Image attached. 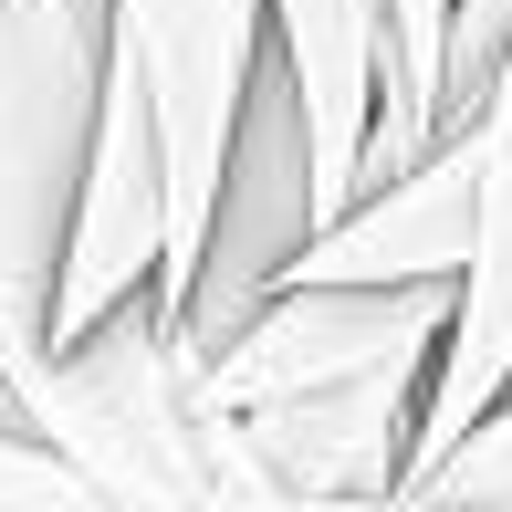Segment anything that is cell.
Instances as JSON below:
<instances>
[{"label": "cell", "mask_w": 512, "mask_h": 512, "mask_svg": "<svg viewBox=\"0 0 512 512\" xmlns=\"http://www.w3.org/2000/svg\"><path fill=\"white\" fill-rule=\"evenodd\" d=\"M32 439L84 481L95 502L136 512H209V502H262L230 408L199 387V345L168 324V293L136 283L105 314L63 324V335L0 345Z\"/></svg>", "instance_id": "cell-1"}, {"label": "cell", "mask_w": 512, "mask_h": 512, "mask_svg": "<svg viewBox=\"0 0 512 512\" xmlns=\"http://www.w3.org/2000/svg\"><path fill=\"white\" fill-rule=\"evenodd\" d=\"M105 0H0V345L53 335V262L105 95Z\"/></svg>", "instance_id": "cell-2"}, {"label": "cell", "mask_w": 512, "mask_h": 512, "mask_svg": "<svg viewBox=\"0 0 512 512\" xmlns=\"http://www.w3.org/2000/svg\"><path fill=\"white\" fill-rule=\"evenodd\" d=\"M324 199H314V147H304V105H293V74L283 53H251L241 74V115H230L220 136V168H209V209H199V251H189V283H178L168 324L199 345H230L251 324V304H262L272 283L293 272V251L314 241Z\"/></svg>", "instance_id": "cell-3"}, {"label": "cell", "mask_w": 512, "mask_h": 512, "mask_svg": "<svg viewBox=\"0 0 512 512\" xmlns=\"http://www.w3.org/2000/svg\"><path fill=\"white\" fill-rule=\"evenodd\" d=\"M115 53H126L136 95L157 126V178H168V262L157 293L178 304L199 251V209H209V168H220V136L241 115V74L262 53V0H105Z\"/></svg>", "instance_id": "cell-4"}, {"label": "cell", "mask_w": 512, "mask_h": 512, "mask_svg": "<svg viewBox=\"0 0 512 512\" xmlns=\"http://www.w3.org/2000/svg\"><path fill=\"white\" fill-rule=\"evenodd\" d=\"M439 335H450V272H429V283H272L241 335L199 356V387L220 408H251V398L387 377V366L429 377Z\"/></svg>", "instance_id": "cell-5"}, {"label": "cell", "mask_w": 512, "mask_h": 512, "mask_svg": "<svg viewBox=\"0 0 512 512\" xmlns=\"http://www.w3.org/2000/svg\"><path fill=\"white\" fill-rule=\"evenodd\" d=\"M460 147H471V251L450 272V335H439L418 408H408V471L439 460L512 387V53L481 84V105L460 115Z\"/></svg>", "instance_id": "cell-6"}, {"label": "cell", "mask_w": 512, "mask_h": 512, "mask_svg": "<svg viewBox=\"0 0 512 512\" xmlns=\"http://www.w3.org/2000/svg\"><path fill=\"white\" fill-rule=\"evenodd\" d=\"M168 262V178H157V126L136 95L126 53L105 42V95L95 136H84V178H74V220H63V262H53V335L84 314H105L115 293L157 283Z\"/></svg>", "instance_id": "cell-7"}, {"label": "cell", "mask_w": 512, "mask_h": 512, "mask_svg": "<svg viewBox=\"0 0 512 512\" xmlns=\"http://www.w3.org/2000/svg\"><path fill=\"white\" fill-rule=\"evenodd\" d=\"M408 408L418 377H345V387H304V398H251L230 408L262 502H398L408 471Z\"/></svg>", "instance_id": "cell-8"}, {"label": "cell", "mask_w": 512, "mask_h": 512, "mask_svg": "<svg viewBox=\"0 0 512 512\" xmlns=\"http://www.w3.org/2000/svg\"><path fill=\"white\" fill-rule=\"evenodd\" d=\"M460 251H471V147L460 126H439L408 168L356 189L293 251L283 283H429V272H460Z\"/></svg>", "instance_id": "cell-9"}, {"label": "cell", "mask_w": 512, "mask_h": 512, "mask_svg": "<svg viewBox=\"0 0 512 512\" xmlns=\"http://www.w3.org/2000/svg\"><path fill=\"white\" fill-rule=\"evenodd\" d=\"M262 32H272V53H283V74H293L304 147H314V199H324V220H335V209L356 199V157H366V126H377L387 0H262Z\"/></svg>", "instance_id": "cell-10"}, {"label": "cell", "mask_w": 512, "mask_h": 512, "mask_svg": "<svg viewBox=\"0 0 512 512\" xmlns=\"http://www.w3.org/2000/svg\"><path fill=\"white\" fill-rule=\"evenodd\" d=\"M398 502H512V387L439 460H418V471L398 481Z\"/></svg>", "instance_id": "cell-11"}, {"label": "cell", "mask_w": 512, "mask_h": 512, "mask_svg": "<svg viewBox=\"0 0 512 512\" xmlns=\"http://www.w3.org/2000/svg\"><path fill=\"white\" fill-rule=\"evenodd\" d=\"M0 502H95V492H84V481L32 439V418H21L11 377H0Z\"/></svg>", "instance_id": "cell-12"}]
</instances>
